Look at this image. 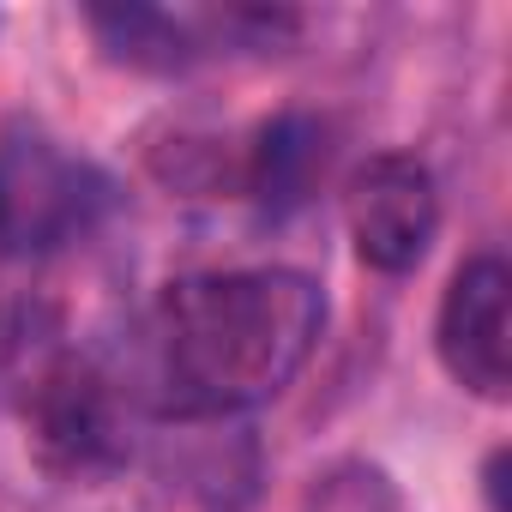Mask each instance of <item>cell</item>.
Listing matches in <instances>:
<instances>
[{"mask_svg":"<svg viewBox=\"0 0 512 512\" xmlns=\"http://www.w3.org/2000/svg\"><path fill=\"white\" fill-rule=\"evenodd\" d=\"M326 332V290L290 266L193 272L157 296L151 386L169 422H223L278 398Z\"/></svg>","mask_w":512,"mask_h":512,"instance_id":"cell-1","label":"cell"},{"mask_svg":"<svg viewBox=\"0 0 512 512\" xmlns=\"http://www.w3.org/2000/svg\"><path fill=\"white\" fill-rule=\"evenodd\" d=\"M85 25L97 31V43L115 61L145 67V73L193 67V61L217 55L223 43L266 49L296 31L290 13H163V7H91Z\"/></svg>","mask_w":512,"mask_h":512,"instance_id":"cell-5","label":"cell"},{"mask_svg":"<svg viewBox=\"0 0 512 512\" xmlns=\"http://www.w3.org/2000/svg\"><path fill=\"white\" fill-rule=\"evenodd\" d=\"M25 428L37 464L61 482H103L127 464V404L115 380L79 350H61L31 374Z\"/></svg>","mask_w":512,"mask_h":512,"instance_id":"cell-3","label":"cell"},{"mask_svg":"<svg viewBox=\"0 0 512 512\" xmlns=\"http://www.w3.org/2000/svg\"><path fill=\"white\" fill-rule=\"evenodd\" d=\"M506 296H512V278H506V260L500 253H476V260H464L440 296V320H434V350H440V368L500 404L506 398Z\"/></svg>","mask_w":512,"mask_h":512,"instance_id":"cell-6","label":"cell"},{"mask_svg":"<svg viewBox=\"0 0 512 512\" xmlns=\"http://www.w3.org/2000/svg\"><path fill=\"white\" fill-rule=\"evenodd\" d=\"M344 217H350V241L362 253V266L404 278L422 266V253L440 235V187L422 157L380 151L350 175Z\"/></svg>","mask_w":512,"mask_h":512,"instance_id":"cell-4","label":"cell"},{"mask_svg":"<svg viewBox=\"0 0 512 512\" xmlns=\"http://www.w3.org/2000/svg\"><path fill=\"white\" fill-rule=\"evenodd\" d=\"M115 211V181L91 157L67 151L37 121L0 127V253L7 260H55L97 235Z\"/></svg>","mask_w":512,"mask_h":512,"instance_id":"cell-2","label":"cell"},{"mask_svg":"<svg viewBox=\"0 0 512 512\" xmlns=\"http://www.w3.org/2000/svg\"><path fill=\"white\" fill-rule=\"evenodd\" d=\"M326 127L314 115H278L260 127V139H253V157H247V193L260 199L272 217L296 211L314 181L326 175Z\"/></svg>","mask_w":512,"mask_h":512,"instance_id":"cell-7","label":"cell"}]
</instances>
